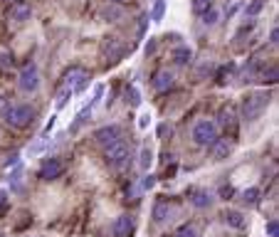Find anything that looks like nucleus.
I'll use <instances>...</instances> for the list:
<instances>
[{
  "label": "nucleus",
  "mask_w": 279,
  "mask_h": 237,
  "mask_svg": "<svg viewBox=\"0 0 279 237\" xmlns=\"http://www.w3.org/2000/svg\"><path fill=\"white\" fill-rule=\"evenodd\" d=\"M35 109L30 104H13L8 111H5V121L13 126V129H27L32 121H35Z\"/></svg>",
  "instance_id": "nucleus-1"
},
{
  "label": "nucleus",
  "mask_w": 279,
  "mask_h": 237,
  "mask_svg": "<svg viewBox=\"0 0 279 237\" xmlns=\"http://www.w3.org/2000/svg\"><path fill=\"white\" fill-rule=\"evenodd\" d=\"M269 94L267 92H255V94H247L242 99V118H247V121H255V118L269 106Z\"/></svg>",
  "instance_id": "nucleus-2"
},
{
  "label": "nucleus",
  "mask_w": 279,
  "mask_h": 237,
  "mask_svg": "<svg viewBox=\"0 0 279 237\" xmlns=\"http://www.w3.org/2000/svg\"><path fill=\"white\" fill-rule=\"evenodd\" d=\"M129 146L119 138V141H114V143H109L106 146V153H104V161H106V166H111V168H124L126 163H129Z\"/></svg>",
  "instance_id": "nucleus-3"
},
{
  "label": "nucleus",
  "mask_w": 279,
  "mask_h": 237,
  "mask_svg": "<svg viewBox=\"0 0 279 237\" xmlns=\"http://www.w3.org/2000/svg\"><path fill=\"white\" fill-rule=\"evenodd\" d=\"M215 138H218V126H215L213 121L203 118V121L195 124V129H193V141H195L198 146H210V143H215Z\"/></svg>",
  "instance_id": "nucleus-4"
},
{
  "label": "nucleus",
  "mask_w": 279,
  "mask_h": 237,
  "mask_svg": "<svg viewBox=\"0 0 279 237\" xmlns=\"http://www.w3.org/2000/svg\"><path fill=\"white\" fill-rule=\"evenodd\" d=\"M18 84H20V89H22V92H35V89L40 87V72H37V67H35V64H27V67L20 72Z\"/></svg>",
  "instance_id": "nucleus-5"
},
{
  "label": "nucleus",
  "mask_w": 279,
  "mask_h": 237,
  "mask_svg": "<svg viewBox=\"0 0 279 237\" xmlns=\"http://www.w3.org/2000/svg\"><path fill=\"white\" fill-rule=\"evenodd\" d=\"M136 232V225H134V217L131 215H119L111 225V235L114 237H134Z\"/></svg>",
  "instance_id": "nucleus-6"
},
{
  "label": "nucleus",
  "mask_w": 279,
  "mask_h": 237,
  "mask_svg": "<svg viewBox=\"0 0 279 237\" xmlns=\"http://www.w3.org/2000/svg\"><path fill=\"white\" fill-rule=\"evenodd\" d=\"M87 72L82 69V67H72L67 74H64V82H67V87L72 89V92H82L84 87H87Z\"/></svg>",
  "instance_id": "nucleus-7"
},
{
  "label": "nucleus",
  "mask_w": 279,
  "mask_h": 237,
  "mask_svg": "<svg viewBox=\"0 0 279 237\" xmlns=\"http://www.w3.org/2000/svg\"><path fill=\"white\" fill-rule=\"evenodd\" d=\"M62 173H64V163L57 161V158H47L42 163V168H40V178L42 180H57Z\"/></svg>",
  "instance_id": "nucleus-8"
},
{
  "label": "nucleus",
  "mask_w": 279,
  "mask_h": 237,
  "mask_svg": "<svg viewBox=\"0 0 279 237\" xmlns=\"http://www.w3.org/2000/svg\"><path fill=\"white\" fill-rule=\"evenodd\" d=\"M119 136H121V129H119V126H104V129H99L94 134V141L101 143V146H109V143L119 141Z\"/></svg>",
  "instance_id": "nucleus-9"
},
{
  "label": "nucleus",
  "mask_w": 279,
  "mask_h": 237,
  "mask_svg": "<svg viewBox=\"0 0 279 237\" xmlns=\"http://www.w3.org/2000/svg\"><path fill=\"white\" fill-rule=\"evenodd\" d=\"M232 146L227 143V138H215V143H210V153H213V161H225L230 156Z\"/></svg>",
  "instance_id": "nucleus-10"
},
{
  "label": "nucleus",
  "mask_w": 279,
  "mask_h": 237,
  "mask_svg": "<svg viewBox=\"0 0 279 237\" xmlns=\"http://www.w3.org/2000/svg\"><path fill=\"white\" fill-rule=\"evenodd\" d=\"M153 87H156L158 92L171 89V87H173V74H171V72H156V77H153Z\"/></svg>",
  "instance_id": "nucleus-11"
},
{
  "label": "nucleus",
  "mask_w": 279,
  "mask_h": 237,
  "mask_svg": "<svg viewBox=\"0 0 279 237\" xmlns=\"http://www.w3.org/2000/svg\"><path fill=\"white\" fill-rule=\"evenodd\" d=\"M10 20L13 22H25V20H30V5H25V3H15L13 8H10Z\"/></svg>",
  "instance_id": "nucleus-12"
},
{
  "label": "nucleus",
  "mask_w": 279,
  "mask_h": 237,
  "mask_svg": "<svg viewBox=\"0 0 279 237\" xmlns=\"http://www.w3.org/2000/svg\"><path fill=\"white\" fill-rule=\"evenodd\" d=\"M222 217H225V222H227L230 227H235V230H242V227H245V215H242L240 210H227Z\"/></svg>",
  "instance_id": "nucleus-13"
},
{
  "label": "nucleus",
  "mask_w": 279,
  "mask_h": 237,
  "mask_svg": "<svg viewBox=\"0 0 279 237\" xmlns=\"http://www.w3.org/2000/svg\"><path fill=\"white\" fill-rule=\"evenodd\" d=\"M190 203H193L195 208H208V205L213 203V195L205 193V190H195L193 198H190Z\"/></svg>",
  "instance_id": "nucleus-14"
},
{
  "label": "nucleus",
  "mask_w": 279,
  "mask_h": 237,
  "mask_svg": "<svg viewBox=\"0 0 279 237\" xmlns=\"http://www.w3.org/2000/svg\"><path fill=\"white\" fill-rule=\"evenodd\" d=\"M151 163H153V151H151L148 146H143V148H141V156H139V168H141V171H148Z\"/></svg>",
  "instance_id": "nucleus-15"
},
{
  "label": "nucleus",
  "mask_w": 279,
  "mask_h": 237,
  "mask_svg": "<svg viewBox=\"0 0 279 237\" xmlns=\"http://www.w3.org/2000/svg\"><path fill=\"white\" fill-rule=\"evenodd\" d=\"M190 57H193V52H190V47H185V45L173 50V59H176V64H188Z\"/></svg>",
  "instance_id": "nucleus-16"
},
{
  "label": "nucleus",
  "mask_w": 279,
  "mask_h": 237,
  "mask_svg": "<svg viewBox=\"0 0 279 237\" xmlns=\"http://www.w3.org/2000/svg\"><path fill=\"white\" fill-rule=\"evenodd\" d=\"M277 77H279V69H277V64H272L269 69H264V72L259 74V82H264V84H277Z\"/></svg>",
  "instance_id": "nucleus-17"
},
{
  "label": "nucleus",
  "mask_w": 279,
  "mask_h": 237,
  "mask_svg": "<svg viewBox=\"0 0 279 237\" xmlns=\"http://www.w3.org/2000/svg\"><path fill=\"white\" fill-rule=\"evenodd\" d=\"M166 217H168V205H166V203H158V205L153 208V220H156V222H163Z\"/></svg>",
  "instance_id": "nucleus-18"
},
{
  "label": "nucleus",
  "mask_w": 279,
  "mask_h": 237,
  "mask_svg": "<svg viewBox=\"0 0 279 237\" xmlns=\"http://www.w3.org/2000/svg\"><path fill=\"white\" fill-rule=\"evenodd\" d=\"M210 8H213V0H193V13H198V15H203Z\"/></svg>",
  "instance_id": "nucleus-19"
},
{
  "label": "nucleus",
  "mask_w": 279,
  "mask_h": 237,
  "mask_svg": "<svg viewBox=\"0 0 279 237\" xmlns=\"http://www.w3.org/2000/svg\"><path fill=\"white\" fill-rule=\"evenodd\" d=\"M242 200L250 203V205H255V203L259 200V188H247V190L242 193Z\"/></svg>",
  "instance_id": "nucleus-20"
},
{
  "label": "nucleus",
  "mask_w": 279,
  "mask_h": 237,
  "mask_svg": "<svg viewBox=\"0 0 279 237\" xmlns=\"http://www.w3.org/2000/svg\"><path fill=\"white\" fill-rule=\"evenodd\" d=\"M176 237H198V227L195 225H180Z\"/></svg>",
  "instance_id": "nucleus-21"
},
{
  "label": "nucleus",
  "mask_w": 279,
  "mask_h": 237,
  "mask_svg": "<svg viewBox=\"0 0 279 237\" xmlns=\"http://www.w3.org/2000/svg\"><path fill=\"white\" fill-rule=\"evenodd\" d=\"M67 99H72V89H69V87H62V89L57 92V109H62V106L67 104Z\"/></svg>",
  "instance_id": "nucleus-22"
},
{
  "label": "nucleus",
  "mask_w": 279,
  "mask_h": 237,
  "mask_svg": "<svg viewBox=\"0 0 279 237\" xmlns=\"http://www.w3.org/2000/svg\"><path fill=\"white\" fill-rule=\"evenodd\" d=\"M218 18H220V10H215V8H210V10L203 13V22H205V25H215Z\"/></svg>",
  "instance_id": "nucleus-23"
},
{
  "label": "nucleus",
  "mask_w": 279,
  "mask_h": 237,
  "mask_svg": "<svg viewBox=\"0 0 279 237\" xmlns=\"http://www.w3.org/2000/svg\"><path fill=\"white\" fill-rule=\"evenodd\" d=\"M104 18H106V20H111V22H116V18H121V8H116V5L104 8Z\"/></svg>",
  "instance_id": "nucleus-24"
},
{
  "label": "nucleus",
  "mask_w": 279,
  "mask_h": 237,
  "mask_svg": "<svg viewBox=\"0 0 279 237\" xmlns=\"http://www.w3.org/2000/svg\"><path fill=\"white\" fill-rule=\"evenodd\" d=\"M163 8H166V3H163V0H156V5H153V13H151V18H153L156 22L163 18Z\"/></svg>",
  "instance_id": "nucleus-25"
},
{
  "label": "nucleus",
  "mask_w": 279,
  "mask_h": 237,
  "mask_svg": "<svg viewBox=\"0 0 279 237\" xmlns=\"http://www.w3.org/2000/svg\"><path fill=\"white\" fill-rule=\"evenodd\" d=\"M220 124H222V126H225V129H227V126H235V114H232V111H230V109H227V111H222V114H220Z\"/></svg>",
  "instance_id": "nucleus-26"
},
{
  "label": "nucleus",
  "mask_w": 279,
  "mask_h": 237,
  "mask_svg": "<svg viewBox=\"0 0 279 237\" xmlns=\"http://www.w3.org/2000/svg\"><path fill=\"white\" fill-rule=\"evenodd\" d=\"M126 97H131V99H126V101H131V106H139L141 104V94L131 87V89H126Z\"/></svg>",
  "instance_id": "nucleus-27"
},
{
  "label": "nucleus",
  "mask_w": 279,
  "mask_h": 237,
  "mask_svg": "<svg viewBox=\"0 0 279 237\" xmlns=\"http://www.w3.org/2000/svg\"><path fill=\"white\" fill-rule=\"evenodd\" d=\"M267 237H279V222L277 220L267 222Z\"/></svg>",
  "instance_id": "nucleus-28"
},
{
  "label": "nucleus",
  "mask_w": 279,
  "mask_h": 237,
  "mask_svg": "<svg viewBox=\"0 0 279 237\" xmlns=\"http://www.w3.org/2000/svg\"><path fill=\"white\" fill-rule=\"evenodd\" d=\"M262 8H264V0H255L252 5H247V15H257Z\"/></svg>",
  "instance_id": "nucleus-29"
},
{
  "label": "nucleus",
  "mask_w": 279,
  "mask_h": 237,
  "mask_svg": "<svg viewBox=\"0 0 279 237\" xmlns=\"http://www.w3.org/2000/svg\"><path fill=\"white\" fill-rule=\"evenodd\" d=\"M13 106V101L8 99V97H0V116H5V111Z\"/></svg>",
  "instance_id": "nucleus-30"
},
{
  "label": "nucleus",
  "mask_w": 279,
  "mask_h": 237,
  "mask_svg": "<svg viewBox=\"0 0 279 237\" xmlns=\"http://www.w3.org/2000/svg\"><path fill=\"white\" fill-rule=\"evenodd\" d=\"M153 185H156V178H153V176H146V178L141 180V188H143V190H151Z\"/></svg>",
  "instance_id": "nucleus-31"
},
{
  "label": "nucleus",
  "mask_w": 279,
  "mask_h": 237,
  "mask_svg": "<svg viewBox=\"0 0 279 237\" xmlns=\"http://www.w3.org/2000/svg\"><path fill=\"white\" fill-rule=\"evenodd\" d=\"M277 37H279V30H277V27H272V32H269V42H272V45H277V42H279Z\"/></svg>",
  "instance_id": "nucleus-32"
},
{
  "label": "nucleus",
  "mask_w": 279,
  "mask_h": 237,
  "mask_svg": "<svg viewBox=\"0 0 279 237\" xmlns=\"http://www.w3.org/2000/svg\"><path fill=\"white\" fill-rule=\"evenodd\" d=\"M148 121H151V116H148V114H143V116L139 118V126H141V129H146V126H148Z\"/></svg>",
  "instance_id": "nucleus-33"
},
{
  "label": "nucleus",
  "mask_w": 279,
  "mask_h": 237,
  "mask_svg": "<svg viewBox=\"0 0 279 237\" xmlns=\"http://www.w3.org/2000/svg\"><path fill=\"white\" fill-rule=\"evenodd\" d=\"M220 195H222V198H225V200H227V198L232 195V188H230V185H227V188L222 185V188H220Z\"/></svg>",
  "instance_id": "nucleus-34"
},
{
  "label": "nucleus",
  "mask_w": 279,
  "mask_h": 237,
  "mask_svg": "<svg viewBox=\"0 0 279 237\" xmlns=\"http://www.w3.org/2000/svg\"><path fill=\"white\" fill-rule=\"evenodd\" d=\"M5 203H8V193H5V190H0V208H3Z\"/></svg>",
  "instance_id": "nucleus-35"
},
{
  "label": "nucleus",
  "mask_w": 279,
  "mask_h": 237,
  "mask_svg": "<svg viewBox=\"0 0 279 237\" xmlns=\"http://www.w3.org/2000/svg\"><path fill=\"white\" fill-rule=\"evenodd\" d=\"M111 3H119V5H121V3H126V0H111Z\"/></svg>",
  "instance_id": "nucleus-36"
}]
</instances>
